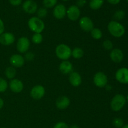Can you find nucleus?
I'll list each match as a JSON object with an SVG mask.
<instances>
[{
  "mask_svg": "<svg viewBox=\"0 0 128 128\" xmlns=\"http://www.w3.org/2000/svg\"><path fill=\"white\" fill-rule=\"evenodd\" d=\"M108 30L112 36L120 38L125 33V28L123 25L116 21H111L108 25Z\"/></svg>",
  "mask_w": 128,
  "mask_h": 128,
  "instance_id": "1",
  "label": "nucleus"
},
{
  "mask_svg": "<svg viewBox=\"0 0 128 128\" xmlns=\"http://www.w3.org/2000/svg\"><path fill=\"white\" fill-rule=\"evenodd\" d=\"M28 25L30 30L34 33H41L45 28L44 21L36 16L31 18L28 20Z\"/></svg>",
  "mask_w": 128,
  "mask_h": 128,
  "instance_id": "2",
  "label": "nucleus"
},
{
  "mask_svg": "<svg viewBox=\"0 0 128 128\" xmlns=\"http://www.w3.org/2000/svg\"><path fill=\"white\" fill-rule=\"evenodd\" d=\"M71 49L69 47V46L65 44H60L57 46L55 50L56 56L62 61L68 60L71 56Z\"/></svg>",
  "mask_w": 128,
  "mask_h": 128,
  "instance_id": "3",
  "label": "nucleus"
},
{
  "mask_svg": "<svg viewBox=\"0 0 128 128\" xmlns=\"http://www.w3.org/2000/svg\"><path fill=\"white\" fill-rule=\"evenodd\" d=\"M126 102V99L121 94H118L112 98L111 101V108L112 111H120L123 108Z\"/></svg>",
  "mask_w": 128,
  "mask_h": 128,
  "instance_id": "4",
  "label": "nucleus"
},
{
  "mask_svg": "<svg viewBox=\"0 0 128 128\" xmlns=\"http://www.w3.org/2000/svg\"><path fill=\"white\" fill-rule=\"evenodd\" d=\"M108 77L103 72H98L93 77V82L98 88H104L108 84Z\"/></svg>",
  "mask_w": 128,
  "mask_h": 128,
  "instance_id": "5",
  "label": "nucleus"
},
{
  "mask_svg": "<svg viewBox=\"0 0 128 128\" xmlns=\"http://www.w3.org/2000/svg\"><path fill=\"white\" fill-rule=\"evenodd\" d=\"M30 47V41L27 37L22 36L19 38L16 44V48L20 53H26Z\"/></svg>",
  "mask_w": 128,
  "mask_h": 128,
  "instance_id": "6",
  "label": "nucleus"
},
{
  "mask_svg": "<svg viewBox=\"0 0 128 128\" xmlns=\"http://www.w3.org/2000/svg\"><path fill=\"white\" fill-rule=\"evenodd\" d=\"M81 14L80 8L76 5H71L66 10V15L69 20L72 21H76L79 20Z\"/></svg>",
  "mask_w": 128,
  "mask_h": 128,
  "instance_id": "7",
  "label": "nucleus"
},
{
  "mask_svg": "<svg viewBox=\"0 0 128 128\" xmlns=\"http://www.w3.org/2000/svg\"><path fill=\"white\" fill-rule=\"evenodd\" d=\"M45 94V88L42 85H36L31 89L30 95L33 100H40L44 97Z\"/></svg>",
  "mask_w": 128,
  "mask_h": 128,
  "instance_id": "8",
  "label": "nucleus"
},
{
  "mask_svg": "<svg viewBox=\"0 0 128 128\" xmlns=\"http://www.w3.org/2000/svg\"><path fill=\"white\" fill-rule=\"evenodd\" d=\"M79 24L80 28L86 32L91 31L94 28V23L92 20L88 16L81 18L79 21Z\"/></svg>",
  "mask_w": 128,
  "mask_h": 128,
  "instance_id": "9",
  "label": "nucleus"
},
{
  "mask_svg": "<svg viewBox=\"0 0 128 128\" xmlns=\"http://www.w3.org/2000/svg\"><path fill=\"white\" fill-rule=\"evenodd\" d=\"M22 8L28 14H34L37 11L38 4L33 0H26L22 4Z\"/></svg>",
  "mask_w": 128,
  "mask_h": 128,
  "instance_id": "10",
  "label": "nucleus"
},
{
  "mask_svg": "<svg viewBox=\"0 0 128 128\" xmlns=\"http://www.w3.org/2000/svg\"><path fill=\"white\" fill-rule=\"evenodd\" d=\"M115 78L120 83L128 84V68H121L116 72Z\"/></svg>",
  "mask_w": 128,
  "mask_h": 128,
  "instance_id": "11",
  "label": "nucleus"
},
{
  "mask_svg": "<svg viewBox=\"0 0 128 128\" xmlns=\"http://www.w3.org/2000/svg\"><path fill=\"white\" fill-rule=\"evenodd\" d=\"M15 41V37L11 32H3L0 35V43L3 46H10Z\"/></svg>",
  "mask_w": 128,
  "mask_h": 128,
  "instance_id": "12",
  "label": "nucleus"
},
{
  "mask_svg": "<svg viewBox=\"0 0 128 128\" xmlns=\"http://www.w3.org/2000/svg\"><path fill=\"white\" fill-rule=\"evenodd\" d=\"M10 62L12 67L21 68L24 65L25 62L24 58L19 54H14L10 57Z\"/></svg>",
  "mask_w": 128,
  "mask_h": 128,
  "instance_id": "13",
  "label": "nucleus"
},
{
  "mask_svg": "<svg viewBox=\"0 0 128 128\" xmlns=\"http://www.w3.org/2000/svg\"><path fill=\"white\" fill-rule=\"evenodd\" d=\"M9 86L11 91L15 93L21 92L23 90L24 84L21 80L18 79H12L9 84Z\"/></svg>",
  "mask_w": 128,
  "mask_h": 128,
  "instance_id": "14",
  "label": "nucleus"
},
{
  "mask_svg": "<svg viewBox=\"0 0 128 128\" xmlns=\"http://www.w3.org/2000/svg\"><path fill=\"white\" fill-rule=\"evenodd\" d=\"M66 8L62 4H59L54 6L53 10V16L58 20L63 19L66 16Z\"/></svg>",
  "mask_w": 128,
  "mask_h": 128,
  "instance_id": "15",
  "label": "nucleus"
},
{
  "mask_svg": "<svg viewBox=\"0 0 128 128\" xmlns=\"http://www.w3.org/2000/svg\"><path fill=\"white\" fill-rule=\"evenodd\" d=\"M69 81L71 84L74 87H78L82 82V78L80 73L76 71H72L70 74Z\"/></svg>",
  "mask_w": 128,
  "mask_h": 128,
  "instance_id": "16",
  "label": "nucleus"
},
{
  "mask_svg": "<svg viewBox=\"0 0 128 128\" xmlns=\"http://www.w3.org/2000/svg\"><path fill=\"white\" fill-rule=\"evenodd\" d=\"M124 54L122 51L119 48L112 49L110 52V58L113 62L118 63L123 60Z\"/></svg>",
  "mask_w": 128,
  "mask_h": 128,
  "instance_id": "17",
  "label": "nucleus"
},
{
  "mask_svg": "<svg viewBox=\"0 0 128 128\" xmlns=\"http://www.w3.org/2000/svg\"><path fill=\"white\" fill-rule=\"evenodd\" d=\"M70 104V100L67 96H62L58 98L56 101V108L59 110H63L68 108Z\"/></svg>",
  "mask_w": 128,
  "mask_h": 128,
  "instance_id": "18",
  "label": "nucleus"
},
{
  "mask_svg": "<svg viewBox=\"0 0 128 128\" xmlns=\"http://www.w3.org/2000/svg\"><path fill=\"white\" fill-rule=\"evenodd\" d=\"M59 70L64 74H68L72 72V64L70 61H62L59 66Z\"/></svg>",
  "mask_w": 128,
  "mask_h": 128,
  "instance_id": "19",
  "label": "nucleus"
},
{
  "mask_svg": "<svg viewBox=\"0 0 128 128\" xmlns=\"http://www.w3.org/2000/svg\"><path fill=\"white\" fill-rule=\"evenodd\" d=\"M104 0H90V7L93 10H98L102 7Z\"/></svg>",
  "mask_w": 128,
  "mask_h": 128,
  "instance_id": "20",
  "label": "nucleus"
},
{
  "mask_svg": "<svg viewBox=\"0 0 128 128\" xmlns=\"http://www.w3.org/2000/svg\"><path fill=\"white\" fill-rule=\"evenodd\" d=\"M71 56L75 59H81L84 56V51L82 48L79 47H76L72 50Z\"/></svg>",
  "mask_w": 128,
  "mask_h": 128,
  "instance_id": "21",
  "label": "nucleus"
},
{
  "mask_svg": "<svg viewBox=\"0 0 128 128\" xmlns=\"http://www.w3.org/2000/svg\"><path fill=\"white\" fill-rule=\"evenodd\" d=\"M16 74V71L15 68L12 66L8 67L5 70V76H6L9 80H12L14 79V77Z\"/></svg>",
  "mask_w": 128,
  "mask_h": 128,
  "instance_id": "22",
  "label": "nucleus"
},
{
  "mask_svg": "<svg viewBox=\"0 0 128 128\" xmlns=\"http://www.w3.org/2000/svg\"><path fill=\"white\" fill-rule=\"evenodd\" d=\"M91 35L93 39L96 40H100L102 37V32L100 29L97 28H94L91 31Z\"/></svg>",
  "mask_w": 128,
  "mask_h": 128,
  "instance_id": "23",
  "label": "nucleus"
},
{
  "mask_svg": "<svg viewBox=\"0 0 128 128\" xmlns=\"http://www.w3.org/2000/svg\"><path fill=\"white\" fill-rule=\"evenodd\" d=\"M32 42L35 44H39L41 43L43 40V37L41 33H34L32 36Z\"/></svg>",
  "mask_w": 128,
  "mask_h": 128,
  "instance_id": "24",
  "label": "nucleus"
},
{
  "mask_svg": "<svg viewBox=\"0 0 128 128\" xmlns=\"http://www.w3.org/2000/svg\"><path fill=\"white\" fill-rule=\"evenodd\" d=\"M58 0H43L42 4L45 8H51L56 5Z\"/></svg>",
  "mask_w": 128,
  "mask_h": 128,
  "instance_id": "25",
  "label": "nucleus"
},
{
  "mask_svg": "<svg viewBox=\"0 0 128 128\" xmlns=\"http://www.w3.org/2000/svg\"><path fill=\"white\" fill-rule=\"evenodd\" d=\"M124 16H125V12L123 11V10H121L116 11L113 15L114 19L116 20V21L122 20V19L124 18Z\"/></svg>",
  "mask_w": 128,
  "mask_h": 128,
  "instance_id": "26",
  "label": "nucleus"
},
{
  "mask_svg": "<svg viewBox=\"0 0 128 128\" xmlns=\"http://www.w3.org/2000/svg\"><path fill=\"white\" fill-rule=\"evenodd\" d=\"M8 84L6 80L0 78V92H4L7 90Z\"/></svg>",
  "mask_w": 128,
  "mask_h": 128,
  "instance_id": "27",
  "label": "nucleus"
},
{
  "mask_svg": "<svg viewBox=\"0 0 128 128\" xmlns=\"http://www.w3.org/2000/svg\"><path fill=\"white\" fill-rule=\"evenodd\" d=\"M37 16L38 18H43L46 17L47 16L48 11L46 8H40L38 9L37 10Z\"/></svg>",
  "mask_w": 128,
  "mask_h": 128,
  "instance_id": "28",
  "label": "nucleus"
},
{
  "mask_svg": "<svg viewBox=\"0 0 128 128\" xmlns=\"http://www.w3.org/2000/svg\"><path fill=\"white\" fill-rule=\"evenodd\" d=\"M112 124L116 128H122L124 124V121L120 118H116L114 119L113 121H112Z\"/></svg>",
  "mask_w": 128,
  "mask_h": 128,
  "instance_id": "29",
  "label": "nucleus"
},
{
  "mask_svg": "<svg viewBox=\"0 0 128 128\" xmlns=\"http://www.w3.org/2000/svg\"><path fill=\"white\" fill-rule=\"evenodd\" d=\"M102 47L104 48V50H108V51L112 50L113 48V44H112V41H110V40H105L102 43Z\"/></svg>",
  "mask_w": 128,
  "mask_h": 128,
  "instance_id": "30",
  "label": "nucleus"
},
{
  "mask_svg": "<svg viewBox=\"0 0 128 128\" xmlns=\"http://www.w3.org/2000/svg\"><path fill=\"white\" fill-rule=\"evenodd\" d=\"M24 58V60H26V61H32V60H34V54L33 52H31V51L26 52Z\"/></svg>",
  "mask_w": 128,
  "mask_h": 128,
  "instance_id": "31",
  "label": "nucleus"
},
{
  "mask_svg": "<svg viewBox=\"0 0 128 128\" xmlns=\"http://www.w3.org/2000/svg\"><path fill=\"white\" fill-rule=\"evenodd\" d=\"M53 128H69V126L66 122H58L54 125Z\"/></svg>",
  "mask_w": 128,
  "mask_h": 128,
  "instance_id": "32",
  "label": "nucleus"
},
{
  "mask_svg": "<svg viewBox=\"0 0 128 128\" xmlns=\"http://www.w3.org/2000/svg\"><path fill=\"white\" fill-rule=\"evenodd\" d=\"M9 2L12 6H18L22 3V0H9Z\"/></svg>",
  "mask_w": 128,
  "mask_h": 128,
  "instance_id": "33",
  "label": "nucleus"
},
{
  "mask_svg": "<svg viewBox=\"0 0 128 128\" xmlns=\"http://www.w3.org/2000/svg\"><path fill=\"white\" fill-rule=\"evenodd\" d=\"M86 4V0H77L76 6L78 8H82Z\"/></svg>",
  "mask_w": 128,
  "mask_h": 128,
  "instance_id": "34",
  "label": "nucleus"
},
{
  "mask_svg": "<svg viewBox=\"0 0 128 128\" xmlns=\"http://www.w3.org/2000/svg\"><path fill=\"white\" fill-rule=\"evenodd\" d=\"M4 31V24L2 20L0 18V35L2 34Z\"/></svg>",
  "mask_w": 128,
  "mask_h": 128,
  "instance_id": "35",
  "label": "nucleus"
},
{
  "mask_svg": "<svg viewBox=\"0 0 128 128\" xmlns=\"http://www.w3.org/2000/svg\"><path fill=\"white\" fill-rule=\"evenodd\" d=\"M108 2L109 3L111 4H118V3H120V2L121 1V0H107Z\"/></svg>",
  "mask_w": 128,
  "mask_h": 128,
  "instance_id": "36",
  "label": "nucleus"
},
{
  "mask_svg": "<svg viewBox=\"0 0 128 128\" xmlns=\"http://www.w3.org/2000/svg\"><path fill=\"white\" fill-rule=\"evenodd\" d=\"M4 106V101L1 98H0V110Z\"/></svg>",
  "mask_w": 128,
  "mask_h": 128,
  "instance_id": "37",
  "label": "nucleus"
},
{
  "mask_svg": "<svg viewBox=\"0 0 128 128\" xmlns=\"http://www.w3.org/2000/svg\"><path fill=\"white\" fill-rule=\"evenodd\" d=\"M105 87H106V90H108V91H110V90H111V89H112V87H111V86H110V85H106V86H105Z\"/></svg>",
  "mask_w": 128,
  "mask_h": 128,
  "instance_id": "38",
  "label": "nucleus"
},
{
  "mask_svg": "<svg viewBox=\"0 0 128 128\" xmlns=\"http://www.w3.org/2000/svg\"><path fill=\"white\" fill-rule=\"evenodd\" d=\"M70 128H80V127H79L78 125L74 124V125H72V126H71Z\"/></svg>",
  "mask_w": 128,
  "mask_h": 128,
  "instance_id": "39",
  "label": "nucleus"
},
{
  "mask_svg": "<svg viewBox=\"0 0 128 128\" xmlns=\"http://www.w3.org/2000/svg\"><path fill=\"white\" fill-rule=\"evenodd\" d=\"M122 128H128V124H126L124 126H122Z\"/></svg>",
  "mask_w": 128,
  "mask_h": 128,
  "instance_id": "40",
  "label": "nucleus"
},
{
  "mask_svg": "<svg viewBox=\"0 0 128 128\" xmlns=\"http://www.w3.org/2000/svg\"><path fill=\"white\" fill-rule=\"evenodd\" d=\"M126 101H128V96H127V98H126Z\"/></svg>",
  "mask_w": 128,
  "mask_h": 128,
  "instance_id": "41",
  "label": "nucleus"
},
{
  "mask_svg": "<svg viewBox=\"0 0 128 128\" xmlns=\"http://www.w3.org/2000/svg\"><path fill=\"white\" fill-rule=\"evenodd\" d=\"M62 1H69V0H62Z\"/></svg>",
  "mask_w": 128,
  "mask_h": 128,
  "instance_id": "42",
  "label": "nucleus"
},
{
  "mask_svg": "<svg viewBox=\"0 0 128 128\" xmlns=\"http://www.w3.org/2000/svg\"></svg>",
  "mask_w": 128,
  "mask_h": 128,
  "instance_id": "43",
  "label": "nucleus"
},
{
  "mask_svg": "<svg viewBox=\"0 0 128 128\" xmlns=\"http://www.w3.org/2000/svg\"><path fill=\"white\" fill-rule=\"evenodd\" d=\"M126 1H128V0H126Z\"/></svg>",
  "mask_w": 128,
  "mask_h": 128,
  "instance_id": "44",
  "label": "nucleus"
}]
</instances>
